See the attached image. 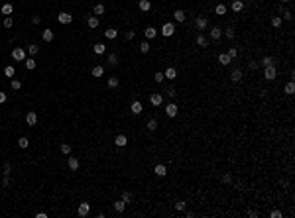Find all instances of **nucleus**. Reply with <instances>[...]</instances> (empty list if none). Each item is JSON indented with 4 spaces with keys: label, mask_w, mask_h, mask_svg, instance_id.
Masks as SVG:
<instances>
[{
    "label": "nucleus",
    "mask_w": 295,
    "mask_h": 218,
    "mask_svg": "<svg viewBox=\"0 0 295 218\" xmlns=\"http://www.w3.org/2000/svg\"><path fill=\"white\" fill-rule=\"evenodd\" d=\"M276 77H277V69H276V65L264 67V79H266V81H273Z\"/></svg>",
    "instance_id": "f257e3e1"
},
{
    "label": "nucleus",
    "mask_w": 295,
    "mask_h": 218,
    "mask_svg": "<svg viewBox=\"0 0 295 218\" xmlns=\"http://www.w3.org/2000/svg\"><path fill=\"white\" fill-rule=\"evenodd\" d=\"M12 59H14V61H24V59H26V51H24L22 47L12 49Z\"/></svg>",
    "instance_id": "f03ea898"
},
{
    "label": "nucleus",
    "mask_w": 295,
    "mask_h": 218,
    "mask_svg": "<svg viewBox=\"0 0 295 218\" xmlns=\"http://www.w3.org/2000/svg\"><path fill=\"white\" fill-rule=\"evenodd\" d=\"M161 33H163L165 38H171L175 33V26L171 24V22H167V24H163V28H161Z\"/></svg>",
    "instance_id": "7ed1b4c3"
},
{
    "label": "nucleus",
    "mask_w": 295,
    "mask_h": 218,
    "mask_svg": "<svg viewBox=\"0 0 295 218\" xmlns=\"http://www.w3.org/2000/svg\"><path fill=\"white\" fill-rule=\"evenodd\" d=\"M71 20H73V16L67 14V12H59V16H57V22H59V24H71Z\"/></svg>",
    "instance_id": "20e7f679"
},
{
    "label": "nucleus",
    "mask_w": 295,
    "mask_h": 218,
    "mask_svg": "<svg viewBox=\"0 0 295 218\" xmlns=\"http://www.w3.org/2000/svg\"><path fill=\"white\" fill-rule=\"evenodd\" d=\"M177 104H175V102H171V104H167L165 106V114H167L169 118H173V116H177Z\"/></svg>",
    "instance_id": "39448f33"
},
{
    "label": "nucleus",
    "mask_w": 295,
    "mask_h": 218,
    "mask_svg": "<svg viewBox=\"0 0 295 218\" xmlns=\"http://www.w3.org/2000/svg\"><path fill=\"white\" fill-rule=\"evenodd\" d=\"M195 26H197V30H205L207 26H209V20L203 18V16H197L195 18Z\"/></svg>",
    "instance_id": "423d86ee"
},
{
    "label": "nucleus",
    "mask_w": 295,
    "mask_h": 218,
    "mask_svg": "<svg viewBox=\"0 0 295 218\" xmlns=\"http://www.w3.org/2000/svg\"><path fill=\"white\" fill-rule=\"evenodd\" d=\"M89 212H91V204L89 202H81L79 204V216H89Z\"/></svg>",
    "instance_id": "0eeeda50"
},
{
    "label": "nucleus",
    "mask_w": 295,
    "mask_h": 218,
    "mask_svg": "<svg viewBox=\"0 0 295 218\" xmlns=\"http://www.w3.org/2000/svg\"><path fill=\"white\" fill-rule=\"evenodd\" d=\"M26 124H28V126H36V124H38V114L36 112H28L26 114Z\"/></svg>",
    "instance_id": "6e6552de"
},
{
    "label": "nucleus",
    "mask_w": 295,
    "mask_h": 218,
    "mask_svg": "<svg viewBox=\"0 0 295 218\" xmlns=\"http://www.w3.org/2000/svg\"><path fill=\"white\" fill-rule=\"evenodd\" d=\"M130 110H132V114H142L144 106H142V102H140V100H134V102L130 104Z\"/></svg>",
    "instance_id": "1a4fd4ad"
},
{
    "label": "nucleus",
    "mask_w": 295,
    "mask_h": 218,
    "mask_svg": "<svg viewBox=\"0 0 295 218\" xmlns=\"http://www.w3.org/2000/svg\"><path fill=\"white\" fill-rule=\"evenodd\" d=\"M230 81L232 83H240L242 81V71H240V69H232V73H230Z\"/></svg>",
    "instance_id": "9d476101"
},
{
    "label": "nucleus",
    "mask_w": 295,
    "mask_h": 218,
    "mask_svg": "<svg viewBox=\"0 0 295 218\" xmlns=\"http://www.w3.org/2000/svg\"><path fill=\"white\" fill-rule=\"evenodd\" d=\"M114 143H116L118 147H124V146L128 143V137L124 136V134H120V136H116V137H114Z\"/></svg>",
    "instance_id": "9b49d317"
},
{
    "label": "nucleus",
    "mask_w": 295,
    "mask_h": 218,
    "mask_svg": "<svg viewBox=\"0 0 295 218\" xmlns=\"http://www.w3.org/2000/svg\"><path fill=\"white\" fill-rule=\"evenodd\" d=\"M230 8L234 10V12H242V10H244V2H242V0H232Z\"/></svg>",
    "instance_id": "f8f14e48"
},
{
    "label": "nucleus",
    "mask_w": 295,
    "mask_h": 218,
    "mask_svg": "<svg viewBox=\"0 0 295 218\" xmlns=\"http://www.w3.org/2000/svg\"><path fill=\"white\" fill-rule=\"evenodd\" d=\"M154 173H155L158 177H163L165 173H167V169H165V165H161V163H158V165L154 167Z\"/></svg>",
    "instance_id": "ddd939ff"
},
{
    "label": "nucleus",
    "mask_w": 295,
    "mask_h": 218,
    "mask_svg": "<svg viewBox=\"0 0 295 218\" xmlns=\"http://www.w3.org/2000/svg\"><path fill=\"white\" fill-rule=\"evenodd\" d=\"M197 45H199V47H209V39H207L203 33H199V35H197Z\"/></svg>",
    "instance_id": "4468645a"
},
{
    "label": "nucleus",
    "mask_w": 295,
    "mask_h": 218,
    "mask_svg": "<svg viewBox=\"0 0 295 218\" xmlns=\"http://www.w3.org/2000/svg\"><path fill=\"white\" fill-rule=\"evenodd\" d=\"M24 65H26V69H30V71H32V69H36V65H38V63H36V59H33V57H28V59H24Z\"/></svg>",
    "instance_id": "2eb2a0df"
},
{
    "label": "nucleus",
    "mask_w": 295,
    "mask_h": 218,
    "mask_svg": "<svg viewBox=\"0 0 295 218\" xmlns=\"http://www.w3.org/2000/svg\"><path fill=\"white\" fill-rule=\"evenodd\" d=\"M87 26H89L91 30L98 28V18H97V16H89V20H87Z\"/></svg>",
    "instance_id": "dca6fc26"
},
{
    "label": "nucleus",
    "mask_w": 295,
    "mask_h": 218,
    "mask_svg": "<svg viewBox=\"0 0 295 218\" xmlns=\"http://www.w3.org/2000/svg\"><path fill=\"white\" fill-rule=\"evenodd\" d=\"M230 61H232V59L228 57V53H220L218 55V63L220 65H230Z\"/></svg>",
    "instance_id": "f3484780"
},
{
    "label": "nucleus",
    "mask_w": 295,
    "mask_h": 218,
    "mask_svg": "<svg viewBox=\"0 0 295 218\" xmlns=\"http://www.w3.org/2000/svg\"><path fill=\"white\" fill-rule=\"evenodd\" d=\"M114 210H116V212H124V210H126V202H124V200H116V202H114Z\"/></svg>",
    "instance_id": "a211bd4d"
},
{
    "label": "nucleus",
    "mask_w": 295,
    "mask_h": 218,
    "mask_svg": "<svg viewBox=\"0 0 295 218\" xmlns=\"http://www.w3.org/2000/svg\"><path fill=\"white\" fill-rule=\"evenodd\" d=\"M67 163H69V169L71 171H77V169H79V159H77V157H69V161H67Z\"/></svg>",
    "instance_id": "6ab92c4d"
},
{
    "label": "nucleus",
    "mask_w": 295,
    "mask_h": 218,
    "mask_svg": "<svg viewBox=\"0 0 295 218\" xmlns=\"http://www.w3.org/2000/svg\"><path fill=\"white\" fill-rule=\"evenodd\" d=\"M161 100H163V98H161V95H158V92L150 96V102H152L154 106H159V104H161Z\"/></svg>",
    "instance_id": "aec40b11"
},
{
    "label": "nucleus",
    "mask_w": 295,
    "mask_h": 218,
    "mask_svg": "<svg viewBox=\"0 0 295 218\" xmlns=\"http://www.w3.org/2000/svg\"><path fill=\"white\" fill-rule=\"evenodd\" d=\"M42 38H43V41H51L53 39V30H43V33H42Z\"/></svg>",
    "instance_id": "412c9836"
},
{
    "label": "nucleus",
    "mask_w": 295,
    "mask_h": 218,
    "mask_svg": "<svg viewBox=\"0 0 295 218\" xmlns=\"http://www.w3.org/2000/svg\"><path fill=\"white\" fill-rule=\"evenodd\" d=\"M163 75H165V79H175V77H177V71H175L173 67H167Z\"/></svg>",
    "instance_id": "4be33fe9"
},
{
    "label": "nucleus",
    "mask_w": 295,
    "mask_h": 218,
    "mask_svg": "<svg viewBox=\"0 0 295 218\" xmlns=\"http://www.w3.org/2000/svg\"><path fill=\"white\" fill-rule=\"evenodd\" d=\"M138 6H140L142 12H148V10L152 8V2H150V0H140V4H138Z\"/></svg>",
    "instance_id": "5701e85b"
},
{
    "label": "nucleus",
    "mask_w": 295,
    "mask_h": 218,
    "mask_svg": "<svg viewBox=\"0 0 295 218\" xmlns=\"http://www.w3.org/2000/svg\"><path fill=\"white\" fill-rule=\"evenodd\" d=\"M173 18H175V22H185V12L183 10H175Z\"/></svg>",
    "instance_id": "b1692460"
},
{
    "label": "nucleus",
    "mask_w": 295,
    "mask_h": 218,
    "mask_svg": "<svg viewBox=\"0 0 295 218\" xmlns=\"http://www.w3.org/2000/svg\"><path fill=\"white\" fill-rule=\"evenodd\" d=\"M116 35H118V32H116L114 28H108L106 32H104V38H106V39H114Z\"/></svg>",
    "instance_id": "393cba45"
},
{
    "label": "nucleus",
    "mask_w": 295,
    "mask_h": 218,
    "mask_svg": "<svg viewBox=\"0 0 295 218\" xmlns=\"http://www.w3.org/2000/svg\"><path fill=\"white\" fill-rule=\"evenodd\" d=\"M146 38H148V39H152V38H155V35H158V30H155V28H152V26H150V28H146Z\"/></svg>",
    "instance_id": "a878e982"
},
{
    "label": "nucleus",
    "mask_w": 295,
    "mask_h": 218,
    "mask_svg": "<svg viewBox=\"0 0 295 218\" xmlns=\"http://www.w3.org/2000/svg\"><path fill=\"white\" fill-rule=\"evenodd\" d=\"M146 126H148V130H150V132H155V130H158V120H155V118H150Z\"/></svg>",
    "instance_id": "bb28decb"
},
{
    "label": "nucleus",
    "mask_w": 295,
    "mask_h": 218,
    "mask_svg": "<svg viewBox=\"0 0 295 218\" xmlns=\"http://www.w3.org/2000/svg\"><path fill=\"white\" fill-rule=\"evenodd\" d=\"M91 73H93V77H103V75H104V69H103L100 65H94Z\"/></svg>",
    "instance_id": "cd10ccee"
},
{
    "label": "nucleus",
    "mask_w": 295,
    "mask_h": 218,
    "mask_svg": "<svg viewBox=\"0 0 295 218\" xmlns=\"http://www.w3.org/2000/svg\"><path fill=\"white\" fill-rule=\"evenodd\" d=\"M12 10H14V8H12V4H2L0 12H2L4 16H10V14H12Z\"/></svg>",
    "instance_id": "c85d7f7f"
},
{
    "label": "nucleus",
    "mask_w": 295,
    "mask_h": 218,
    "mask_svg": "<svg viewBox=\"0 0 295 218\" xmlns=\"http://www.w3.org/2000/svg\"><path fill=\"white\" fill-rule=\"evenodd\" d=\"M104 49H106V45H104V43H94V53H97V55H103Z\"/></svg>",
    "instance_id": "c756f323"
},
{
    "label": "nucleus",
    "mask_w": 295,
    "mask_h": 218,
    "mask_svg": "<svg viewBox=\"0 0 295 218\" xmlns=\"http://www.w3.org/2000/svg\"><path fill=\"white\" fill-rule=\"evenodd\" d=\"M260 65H262V67H270V65H273V57H264L262 61H260Z\"/></svg>",
    "instance_id": "7c9ffc66"
},
{
    "label": "nucleus",
    "mask_w": 295,
    "mask_h": 218,
    "mask_svg": "<svg viewBox=\"0 0 295 218\" xmlns=\"http://www.w3.org/2000/svg\"><path fill=\"white\" fill-rule=\"evenodd\" d=\"M18 146L22 147V149H24V147H28V146H30V140H28V137H26V136H22V137H20V140H18Z\"/></svg>",
    "instance_id": "2f4dec72"
},
{
    "label": "nucleus",
    "mask_w": 295,
    "mask_h": 218,
    "mask_svg": "<svg viewBox=\"0 0 295 218\" xmlns=\"http://www.w3.org/2000/svg\"><path fill=\"white\" fill-rule=\"evenodd\" d=\"M285 92H287V95H293V92H295V83L293 81H289L285 85Z\"/></svg>",
    "instance_id": "473e14b6"
},
{
    "label": "nucleus",
    "mask_w": 295,
    "mask_h": 218,
    "mask_svg": "<svg viewBox=\"0 0 295 218\" xmlns=\"http://www.w3.org/2000/svg\"><path fill=\"white\" fill-rule=\"evenodd\" d=\"M220 33H222V30H220V28H213V30H211V38H213V39H218Z\"/></svg>",
    "instance_id": "72a5a7b5"
},
{
    "label": "nucleus",
    "mask_w": 295,
    "mask_h": 218,
    "mask_svg": "<svg viewBox=\"0 0 295 218\" xmlns=\"http://www.w3.org/2000/svg\"><path fill=\"white\" fill-rule=\"evenodd\" d=\"M118 83H120L118 81V77H110V79H108V86H110V89H116Z\"/></svg>",
    "instance_id": "f704fd0d"
},
{
    "label": "nucleus",
    "mask_w": 295,
    "mask_h": 218,
    "mask_svg": "<svg viewBox=\"0 0 295 218\" xmlns=\"http://www.w3.org/2000/svg\"><path fill=\"white\" fill-rule=\"evenodd\" d=\"M59 149H61V153H65V155H69V153H71V146H69V143H61Z\"/></svg>",
    "instance_id": "c9c22d12"
},
{
    "label": "nucleus",
    "mask_w": 295,
    "mask_h": 218,
    "mask_svg": "<svg viewBox=\"0 0 295 218\" xmlns=\"http://www.w3.org/2000/svg\"><path fill=\"white\" fill-rule=\"evenodd\" d=\"M215 12H216L218 16H224V14H226V6H224V4H218V6L215 8Z\"/></svg>",
    "instance_id": "e433bc0d"
},
{
    "label": "nucleus",
    "mask_w": 295,
    "mask_h": 218,
    "mask_svg": "<svg viewBox=\"0 0 295 218\" xmlns=\"http://www.w3.org/2000/svg\"><path fill=\"white\" fill-rule=\"evenodd\" d=\"M39 51V47H38V45H36V43H32V45H28V53H30V55H36V53H38Z\"/></svg>",
    "instance_id": "4c0bfd02"
},
{
    "label": "nucleus",
    "mask_w": 295,
    "mask_h": 218,
    "mask_svg": "<svg viewBox=\"0 0 295 218\" xmlns=\"http://www.w3.org/2000/svg\"><path fill=\"white\" fill-rule=\"evenodd\" d=\"M10 86H12L14 90H20V89H22V83H20L18 79H12V81H10Z\"/></svg>",
    "instance_id": "58836bf2"
},
{
    "label": "nucleus",
    "mask_w": 295,
    "mask_h": 218,
    "mask_svg": "<svg viewBox=\"0 0 295 218\" xmlns=\"http://www.w3.org/2000/svg\"><path fill=\"white\" fill-rule=\"evenodd\" d=\"M108 63H110V65H116L118 63V55L116 53H110V55H108Z\"/></svg>",
    "instance_id": "ea45409f"
},
{
    "label": "nucleus",
    "mask_w": 295,
    "mask_h": 218,
    "mask_svg": "<svg viewBox=\"0 0 295 218\" xmlns=\"http://www.w3.org/2000/svg\"><path fill=\"white\" fill-rule=\"evenodd\" d=\"M10 171H12V165H10V163H4V165H2V175H10Z\"/></svg>",
    "instance_id": "a19ab883"
},
{
    "label": "nucleus",
    "mask_w": 295,
    "mask_h": 218,
    "mask_svg": "<svg viewBox=\"0 0 295 218\" xmlns=\"http://www.w3.org/2000/svg\"><path fill=\"white\" fill-rule=\"evenodd\" d=\"M272 26H273V28H279V26H281V18H279V16H273V18H272Z\"/></svg>",
    "instance_id": "79ce46f5"
},
{
    "label": "nucleus",
    "mask_w": 295,
    "mask_h": 218,
    "mask_svg": "<svg viewBox=\"0 0 295 218\" xmlns=\"http://www.w3.org/2000/svg\"><path fill=\"white\" fill-rule=\"evenodd\" d=\"M94 14H97V16L104 14V6L103 4H97V6H94Z\"/></svg>",
    "instance_id": "37998d69"
},
{
    "label": "nucleus",
    "mask_w": 295,
    "mask_h": 218,
    "mask_svg": "<svg viewBox=\"0 0 295 218\" xmlns=\"http://www.w3.org/2000/svg\"><path fill=\"white\" fill-rule=\"evenodd\" d=\"M140 51H142V53H148V51H150V43H148V41H142Z\"/></svg>",
    "instance_id": "c03bdc74"
},
{
    "label": "nucleus",
    "mask_w": 295,
    "mask_h": 218,
    "mask_svg": "<svg viewBox=\"0 0 295 218\" xmlns=\"http://www.w3.org/2000/svg\"><path fill=\"white\" fill-rule=\"evenodd\" d=\"M4 75H6V77H14V67L8 65V67L4 69Z\"/></svg>",
    "instance_id": "a18cd8bd"
},
{
    "label": "nucleus",
    "mask_w": 295,
    "mask_h": 218,
    "mask_svg": "<svg viewBox=\"0 0 295 218\" xmlns=\"http://www.w3.org/2000/svg\"><path fill=\"white\" fill-rule=\"evenodd\" d=\"M222 183H224V185L232 183V175H230V173H224V175H222Z\"/></svg>",
    "instance_id": "49530a36"
},
{
    "label": "nucleus",
    "mask_w": 295,
    "mask_h": 218,
    "mask_svg": "<svg viewBox=\"0 0 295 218\" xmlns=\"http://www.w3.org/2000/svg\"><path fill=\"white\" fill-rule=\"evenodd\" d=\"M12 24H14V20L10 18V16H6L4 18V28H12Z\"/></svg>",
    "instance_id": "de8ad7c7"
},
{
    "label": "nucleus",
    "mask_w": 295,
    "mask_h": 218,
    "mask_svg": "<svg viewBox=\"0 0 295 218\" xmlns=\"http://www.w3.org/2000/svg\"><path fill=\"white\" fill-rule=\"evenodd\" d=\"M224 33H226V38L234 39V30H232V28H226V30H224Z\"/></svg>",
    "instance_id": "09e8293b"
},
{
    "label": "nucleus",
    "mask_w": 295,
    "mask_h": 218,
    "mask_svg": "<svg viewBox=\"0 0 295 218\" xmlns=\"http://www.w3.org/2000/svg\"><path fill=\"white\" fill-rule=\"evenodd\" d=\"M122 200H124V202L128 204V202L132 200V194H130V193H122Z\"/></svg>",
    "instance_id": "8fccbe9b"
},
{
    "label": "nucleus",
    "mask_w": 295,
    "mask_h": 218,
    "mask_svg": "<svg viewBox=\"0 0 295 218\" xmlns=\"http://www.w3.org/2000/svg\"><path fill=\"white\" fill-rule=\"evenodd\" d=\"M175 208L177 210H185V200H177V202H175Z\"/></svg>",
    "instance_id": "3c124183"
},
{
    "label": "nucleus",
    "mask_w": 295,
    "mask_h": 218,
    "mask_svg": "<svg viewBox=\"0 0 295 218\" xmlns=\"http://www.w3.org/2000/svg\"><path fill=\"white\" fill-rule=\"evenodd\" d=\"M236 55H238V51H236V47H230V49H228V57H230V59H234Z\"/></svg>",
    "instance_id": "603ef678"
},
{
    "label": "nucleus",
    "mask_w": 295,
    "mask_h": 218,
    "mask_svg": "<svg viewBox=\"0 0 295 218\" xmlns=\"http://www.w3.org/2000/svg\"><path fill=\"white\" fill-rule=\"evenodd\" d=\"M154 79H155L158 83H161V81L165 79V75H163V73H155V77H154Z\"/></svg>",
    "instance_id": "864d4df0"
},
{
    "label": "nucleus",
    "mask_w": 295,
    "mask_h": 218,
    "mask_svg": "<svg viewBox=\"0 0 295 218\" xmlns=\"http://www.w3.org/2000/svg\"><path fill=\"white\" fill-rule=\"evenodd\" d=\"M167 96H171V98L175 96V89L173 86H167Z\"/></svg>",
    "instance_id": "5fc2aeb1"
},
{
    "label": "nucleus",
    "mask_w": 295,
    "mask_h": 218,
    "mask_svg": "<svg viewBox=\"0 0 295 218\" xmlns=\"http://www.w3.org/2000/svg\"><path fill=\"white\" fill-rule=\"evenodd\" d=\"M6 98H8V96H6V92H2V90H0V104H4Z\"/></svg>",
    "instance_id": "6e6d98bb"
},
{
    "label": "nucleus",
    "mask_w": 295,
    "mask_h": 218,
    "mask_svg": "<svg viewBox=\"0 0 295 218\" xmlns=\"http://www.w3.org/2000/svg\"><path fill=\"white\" fill-rule=\"evenodd\" d=\"M2 187H10V179H8V175H4V181H2Z\"/></svg>",
    "instance_id": "4d7b16f0"
},
{
    "label": "nucleus",
    "mask_w": 295,
    "mask_h": 218,
    "mask_svg": "<svg viewBox=\"0 0 295 218\" xmlns=\"http://www.w3.org/2000/svg\"><path fill=\"white\" fill-rule=\"evenodd\" d=\"M270 216H272V218H281V212H279V210H273Z\"/></svg>",
    "instance_id": "13d9d810"
},
{
    "label": "nucleus",
    "mask_w": 295,
    "mask_h": 218,
    "mask_svg": "<svg viewBox=\"0 0 295 218\" xmlns=\"http://www.w3.org/2000/svg\"><path fill=\"white\" fill-rule=\"evenodd\" d=\"M283 18H285V20H291V10H285V12H283Z\"/></svg>",
    "instance_id": "bf43d9fd"
},
{
    "label": "nucleus",
    "mask_w": 295,
    "mask_h": 218,
    "mask_svg": "<svg viewBox=\"0 0 295 218\" xmlns=\"http://www.w3.org/2000/svg\"><path fill=\"white\" fill-rule=\"evenodd\" d=\"M250 65V69H258V67H260V63H256V61H252V63H248Z\"/></svg>",
    "instance_id": "052dcab7"
},
{
    "label": "nucleus",
    "mask_w": 295,
    "mask_h": 218,
    "mask_svg": "<svg viewBox=\"0 0 295 218\" xmlns=\"http://www.w3.org/2000/svg\"><path fill=\"white\" fill-rule=\"evenodd\" d=\"M134 35H136L134 32H126V39H134Z\"/></svg>",
    "instance_id": "680f3d73"
},
{
    "label": "nucleus",
    "mask_w": 295,
    "mask_h": 218,
    "mask_svg": "<svg viewBox=\"0 0 295 218\" xmlns=\"http://www.w3.org/2000/svg\"><path fill=\"white\" fill-rule=\"evenodd\" d=\"M32 22H33V24H39V22H42V18H39V16H33Z\"/></svg>",
    "instance_id": "e2e57ef3"
},
{
    "label": "nucleus",
    "mask_w": 295,
    "mask_h": 218,
    "mask_svg": "<svg viewBox=\"0 0 295 218\" xmlns=\"http://www.w3.org/2000/svg\"><path fill=\"white\" fill-rule=\"evenodd\" d=\"M248 214H250V216H252V218H258V212H256V210H250Z\"/></svg>",
    "instance_id": "0e129e2a"
},
{
    "label": "nucleus",
    "mask_w": 295,
    "mask_h": 218,
    "mask_svg": "<svg viewBox=\"0 0 295 218\" xmlns=\"http://www.w3.org/2000/svg\"><path fill=\"white\" fill-rule=\"evenodd\" d=\"M36 216H38V218H45V216H47V212H38Z\"/></svg>",
    "instance_id": "69168bd1"
},
{
    "label": "nucleus",
    "mask_w": 295,
    "mask_h": 218,
    "mask_svg": "<svg viewBox=\"0 0 295 218\" xmlns=\"http://www.w3.org/2000/svg\"><path fill=\"white\" fill-rule=\"evenodd\" d=\"M281 2H289V0H281Z\"/></svg>",
    "instance_id": "338daca9"
}]
</instances>
